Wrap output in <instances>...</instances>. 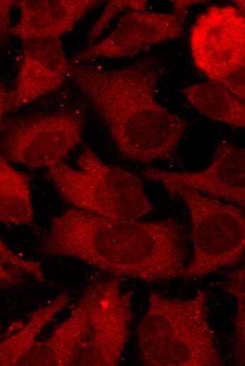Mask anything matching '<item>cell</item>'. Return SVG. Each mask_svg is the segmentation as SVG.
Masks as SVG:
<instances>
[{"instance_id": "12", "label": "cell", "mask_w": 245, "mask_h": 366, "mask_svg": "<svg viewBox=\"0 0 245 366\" xmlns=\"http://www.w3.org/2000/svg\"><path fill=\"white\" fill-rule=\"evenodd\" d=\"M98 0H20L15 4L21 15L11 34L22 41L60 38L71 31Z\"/></svg>"}, {"instance_id": "16", "label": "cell", "mask_w": 245, "mask_h": 366, "mask_svg": "<svg viewBox=\"0 0 245 366\" xmlns=\"http://www.w3.org/2000/svg\"><path fill=\"white\" fill-rule=\"evenodd\" d=\"M34 220L30 182L0 153V222L30 225Z\"/></svg>"}, {"instance_id": "2", "label": "cell", "mask_w": 245, "mask_h": 366, "mask_svg": "<svg viewBox=\"0 0 245 366\" xmlns=\"http://www.w3.org/2000/svg\"><path fill=\"white\" fill-rule=\"evenodd\" d=\"M161 68L142 60L118 69L73 64L69 77L103 121L124 158L142 164L173 154L184 122L156 98Z\"/></svg>"}, {"instance_id": "18", "label": "cell", "mask_w": 245, "mask_h": 366, "mask_svg": "<svg viewBox=\"0 0 245 366\" xmlns=\"http://www.w3.org/2000/svg\"><path fill=\"white\" fill-rule=\"evenodd\" d=\"M146 0H111L108 1L101 16L95 23L88 34L89 46L99 37L110 21L118 13L127 8L135 11H146Z\"/></svg>"}, {"instance_id": "17", "label": "cell", "mask_w": 245, "mask_h": 366, "mask_svg": "<svg viewBox=\"0 0 245 366\" xmlns=\"http://www.w3.org/2000/svg\"><path fill=\"white\" fill-rule=\"evenodd\" d=\"M230 282L227 291L237 299L238 314L236 322L237 351L240 362H244V335H245V310H244V268L240 267L231 272Z\"/></svg>"}, {"instance_id": "14", "label": "cell", "mask_w": 245, "mask_h": 366, "mask_svg": "<svg viewBox=\"0 0 245 366\" xmlns=\"http://www.w3.org/2000/svg\"><path fill=\"white\" fill-rule=\"evenodd\" d=\"M69 303L63 292L36 310L30 319L20 324L13 334L0 341V366L18 365L19 362L37 341L42 330L61 312Z\"/></svg>"}, {"instance_id": "6", "label": "cell", "mask_w": 245, "mask_h": 366, "mask_svg": "<svg viewBox=\"0 0 245 366\" xmlns=\"http://www.w3.org/2000/svg\"><path fill=\"white\" fill-rule=\"evenodd\" d=\"M189 42L196 68L244 103V15L234 6L213 5L197 17Z\"/></svg>"}, {"instance_id": "13", "label": "cell", "mask_w": 245, "mask_h": 366, "mask_svg": "<svg viewBox=\"0 0 245 366\" xmlns=\"http://www.w3.org/2000/svg\"><path fill=\"white\" fill-rule=\"evenodd\" d=\"M85 310L80 299L70 315L53 334L42 341H37L18 365L73 366L83 337Z\"/></svg>"}, {"instance_id": "21", "label": "cell", "mask_w": 245, "mask_h": 366, "mask_svg": "<svg viewBox=\"0 0 245 366\" xmlns=\"http://www.w3.org/2000/svg\"><path fill=\"white\" fill-rule=\"evenodd\" d=\"M173 5V8L175 12H187V9L190 6L194 4H201L206 2L207 1H199V0H179V1H170Z\"/></svg>"}, {"instance_id": "10", "label": "cell", "mask_w": 245, "mask_h": 366, "mask_svg": "<svg viewBox=\"0 0 245 366\" xmlns=\"http://www.w3.org/2000/svg\"><path fill=\"white\" fill-rule=\"evenodd\" d=\"M143 175L160 185L187 186L205 195L244 207L245 151L230 142L219 144L211 163L202 170L177 172L145 168Z\"/></svg>"}, {"instance_id": "22", "label": "cell", "mask_w": 245, "mask_h": 366, "mask_svg": "<svg viewBox=\"0 0 245 366\" xmlns=\"http://www.w3.org/2000/svg\"><path fill=\"white\" fill-rule=\"evenodd\" d=\"M7 91L4 86L0 83V127L4 115L6 113V103Z\"/></svg>"}, {"instance_id": "9", "label": "cell", "mask_w": 245, "mask_h": 366, "mask_svg": "<svg viewBox=\"0 0 245 366\" xmlns=\"http://www.w3.org/2000/svg\"><path fill=\"white\" fill-rule=\"evenodd\" d=\"M187 13L129 11L107 37L77 53L71 61L79 64L95 58L131 56L154 44L180 38Z\"/></svg>"}, {"instance_id": "3", "label": "cell", "mask_w": 245, "mask_h": 366, "mask_svg": "<svg viewBox=\"0 0 245 366\" xmlns=\"http://www.w3.org/2000/svg\"><path fill=\"white\" fill-rule=\"evenodd\" d=\"M208 295L199 289L187 300L151 292L137 329L143 362L151 366H219L213 332L208 322Z\"/></svg>"}, {"instance_id": "19", "label": "cell", "mask_w": 245, "mask_h": 366, "mask_svg": "<svg viewBox=\"0 0 245 366\" xmlns=\"http://www.w3.org/2000/svg\"><path fill=\"white\" fill-rule=\"evenodd\" d=\"M16 1L0 0V44L6 42L11 34L10 15L12 6Z\"/></svg>"}, {"instance_id": "11", "label": "cell", "mask_w": 245, "mask_h": 366, "mask_svg": "<svg viewBox=\"0 0 245 366\" xmlns=\"http://www.w3.org/2000/svg\"><path fill=\"white\" fill-rule=\"evenodd\" d=\"M23 44L15 88L6 95V112L57 90L69 76L71 64L60 38L27 39Z\"/></svg>"}, {"instance_id": "15", "label": "cell", "mask_w": 245, "mask_h": 366, "mask_svg": "<svg viewBox=\"0 0 245 366\" xmlns=\"http://www.w3.org/2000/svg\"><path fill=\"white\" fill-rule=\"evenodd\" d=\"M183 94L205 116L234 127H244V103L222 87L212 82L195 84L184 88Z\"/></svg>"}, {"instance_id": "20", "label": "cell", "mask_w": 245, "mask_h": 366, "mask_svg": "<svg viewBox=\"0 0 245 366\" xmlns=\"http://www.w3.org/2000/svg\"><path fill=\"white\" fill-rule=\"evenodd\" d=\"M8 266L0 256V282H15L17 279L15 270L8 267Z\"/></svg>"}, {"instance_id": "7", "label": "cell", "mask_w": 245, "mask_h": 366, "mask_svg": "<svg viewBox=\"0 0 245 366\" xmlns=\"http://www.w3.org/2000/svg\"><path fill=\"white\" fill-rule=\"evenodd\" d=\"M80 299L85 327L73 366L118 365L132 318L131 293L122 292L117 280H104L89 285Z\"/></svg>"}, {"instance_id": "4", "label": "cell", "mask_w": 245, "mask_h": 366, "mask_svg": "<svg viewBox=\"0 0 245 366\" xmlns=\"http://www.w3.org/2000/svg\"><path fill=\"white\" fill-rule=\"evenodd\" d=\"M76 164L73 168L61 162L49 168L58 193L74 208L120 220H139L153 210L137 176L105 163L88 146Z\"/></svg>"}, {"instance_id": "1", "label": "cell", "mask_w": 245, "mask_h": 366, "mask_svg": "<svg viewBox=\"0 0 245 366\" xmlns=\"http://www.w3.org/2000/svg\"><path fill=\"white\" fill-rule=\"evenodd\" d=\"M183 244L182 229L172 219H113L72 207L53 218L42 249L118 276L151 282L184 277Z\"/></svg>"}, {"instance_id": "5", "label": "cell", "mask_w": 245, "mask_h": 366, "mask_svg": "<svg viewBox=\"0 0 245 366\" xmlns=\"http://www.w3.org/2000/svg\"><path fill=\"white\" fill-rule=\"evenodd\" d=\"M161 186L170 194L181 198L189 212L194 253L186 267L184 277H202L241 260L245 248L242 208L187 186Z\"/></svg>"}, {"instance_id": "8", "label": "cell", "mask_w": 245, "mask_h": 366, "mask_svg": "<svg viewBox=\"0 0 245 366\" xmlns=\"http://www.w3.org/2000/svg\"><path fill=\"white\" fill-rule=\"evenodd\" d=\"M83 119L77 111L57 112L12 121L4 137V158L29 168H51L82 139Z\"/></svg>"}, {"instance_id": "23", "label": "cell", "mask_w": 245, "mask_h": 366, "mask_svg": "<svg viewBox=\"0 0 245 366\" xmlns=\"http://www.w3.org/2000/svg\"><path fill=\"white\" fill-rule=\"evenodd\" d=\"M237 5L238 10L244 15V1H234Z\"/></svg>"}]
</instances>
